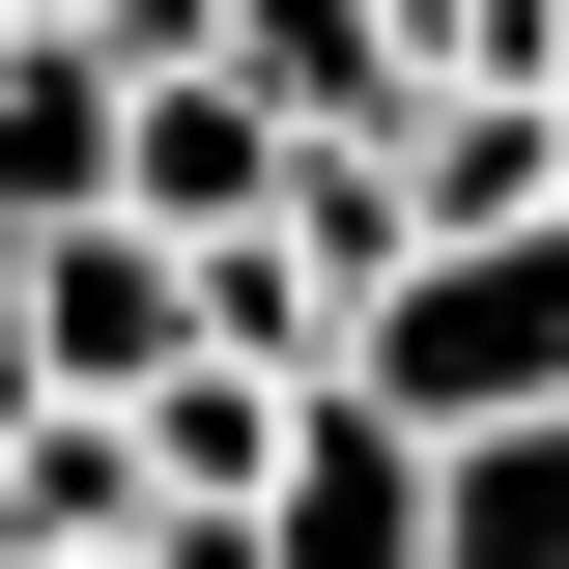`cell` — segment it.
I'll use <instances>...</instances> for the list:
<instances>
[{"label":"cell","instance_id":"3","mask_svg":"<svg viewBox=\"0 0 569 569\" xmlns=\"http://www.w3.org/2000/svg\"><path fill=\"white\" fill-rule=\"evenodd\" d=\"M200 58L257 86L284 142H399V114H427V58L370 29V0H200Z\"/></svg>","mask_w":569,"mask_h":569},{"label":"cell","instance_id":"7","mask_svg":"<svg viewBox=\"0 0 569 569\" xmlns=\"http://www.w3.org/2000/svg\"><path fill=\"white\" fill-rule=\"evenodd\" d=\"M427 86H512V114H541L569 86V0H427Z\"/></svg>","mask_w":569,"mask_h":569},{"label":"cell","instance_id":"5","mask_svg":"<svg viewBox=\"0 0 569 569\" xmlns=\"http://www.w3.org/2000/svg\"><path fill=\"white\" fill-rule=\"evenodd\" d=\"M114 541H142V456L86 399H29V427H0V569H114Z\"/></svg>","mask_w":569,"mask_h":569},{"label":"cell","instance_id":"4","mask_svg":"<svg viewBox=\"0 0 569 569\" xmlns=\"http://www.w3.org/2000/svg\"><path fill=\"white\" fill-rule=\"evenodd\" d=\"M29 399H171V257H142V228H58V257H29Z\"/></svg>","mask_w":569,"mask_h":569},{"label":"cell","instance_id":"9","mask_svg":"<svg viewBox=\"0 0 569 569\" xmlns=\"http://www.w3.org/2000/svg\"><path fill=\"white\" fill-rule=\"evenodd\" d=\"M29 29H58V0H29Z\"/></svg>","mask_w":569,"mask_h":569},{"label":"cell","instance_id":"10","mask_svg":"<svg viewBox=\"0 0 569 569\" xmlns=\"http://www.w3.org/2000/svg\"><path fill=\"white\" fill-rule=\"evenodd\" d=\"M114 569H142V541H114Z\"/></svg>","mask_w":569,"mask_h":569},{"label":"cell","instance_id":"8","mask_svg":"<svg viewBox=\"0 0 569 569\" xmlns=\"http://www.w3.org/2000/svg\"><path fill=\"white\" fill-rule=\"evenodd\" d=\"M0 427H29V257H0Z\"/></svg>","mask_w":569,"mask_h":569},{"label":"cell","instance_id":"2","mask_svg":"<svg viewBox=\"0 0 569 569\" xmlns=\"http://www.w3.org/2000/svg\"><path fill=\"white\" fill-rule=\"evenodd\" d=\"M257 569H427V456L370 399H284V456H257Z\"/></svg>","mask_w":569,"mask_h":569},{"label":"cell","instance_id":"1","mask_svg":"<svg viewBox=\"0 0 569 569\" xmlns=\"http://www.w3.org/2000/svg\"><path fill=\"white\" fill-rule=\"evenodd\" d=\"M313 399H370L399 456H456V427H569V228H541V257H399V284L342 313Z\"/></svg>","mask_w":569,"mask_h":569},{"label":"cell","instance_id":"6","mask_svg":"<svg viewBox=\"0 0 569 569\" xmlns=\"http://www.w3.org/2000/svg\"><path fill=\"white\" fill-rule=\"evenodd\" d=\"M427 569H569V427H456L427 456Z\"/></svg>","mask_w":569,"mask_h":569}]
</instances>
